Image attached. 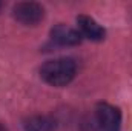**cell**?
Wrapping results in <instances>:
<instances>
[{"label": "cell", "instance_id": "cell-1", "mask_svg": "<svg viewBox=\"0 0 132 131\" xmlns=\"http://www.w3.org/2000/svg\"><path fill=\"white\" fill-rule=\"evenodd\" d=\"M75 62L72 59L48 60L42 66L40 74L45 82L52 86H66L75 76Z\"/></svg>", "mask_w": 132, "mask_h": 131}, {"label": "cell", "instance_id": "cell-2", "mask_svg": "<svg viewBox=\"0 0 132 131\" xmlns=\"http://www.w3.org/2000/svg\"><path fill=\"white\" fill-rule=\"evenodd\" d=\"M97 122L100 131H120V110L109 103H100L97 106Z\"/></svg>", "mask_w": 132, "mask_h": 131}, {"label": "cell", "instance_id": "cell-3", "mask_svg": "<svg viewBox=\"0 0 132 131\" xmlns=\"http://www.w3.org/2000/svg\"><path fill=\"white\" fill-rule=\"evenodd\" d=\"M14 17L28 26H34L43 19V8L34 2H22L14 6Z\"/></svg>", "mask_w": 132, "mask_h": 131}, {"label": "cell", "instance_id": "cell-4", "mask_svg": "<svg viewBox=\"0 0 132 131\" xmlns=\"http://www.w3.org/2000/svg\"><path fill=\"white\" fill-rule=\"evenodd\" d=\"M51 37L59 45H66V46L78 45L81 42V33H78L77 30L69 28L66 25H57V26H54L52 31H51Z\"/></svg>", "mask_w": 132, "mask_h": 131}, {"label": "cell", "instance_id": "cell-5", "mask_svg": "<svg viewBox=\"0 0 132 131\" xmlns=\"http://www.w3.org/2000/svg\"><path fill=\"white\" fill-rule=\"evenodd\" d=\"M77 23H78V28H80V31H81V34L85 37H88L91 40L104 39V30L94 19H91L88 16H78L77 17Z\"/></svg>", "mask_w": 132, "mask_h": 131}, {"label": "cell", "instance_id": "cell-6", "mask_svg": "<svg viewBox=\"0 0 132 131\" xmlns=\"http://www.w3.org/2000/svg\"><path fill=\"white\" fill-rule=\"evenodd\" d=\"M55 122L46 116H34L25 122V131H54Z\"/></svg>", "mask_w": 132, "mask_h": 131}, {"label": "cell", "instance_id": "cell-7", "mask_svg": "<svg viewBox=\"0 0 132 131\" xmlns=\"http://www.w3.org/2000/svg\"><path fill=\"white\" fill-rule=\"evenodd\" d=\"M0 131H5V130H3V128H2V127H0Z\"/></svg>", "mask_w": 132, "mask_h": 131}]
</instances>
